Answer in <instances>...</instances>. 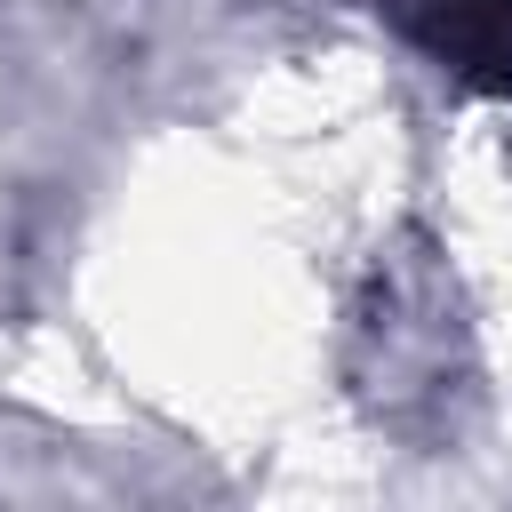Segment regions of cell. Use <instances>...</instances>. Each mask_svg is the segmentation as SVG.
I'll use <instances>...</instances> for the list:
<instances>
[{
    "mask_svg": "<svg viewBox=\"0 0 512 512\" xmlns=\"http://www.w3.org/2000/svg\"><path fill=\"white\" fill-rule=\"evenodd\" d=\"M392 24L480 96H512V0H384Z\"/></svg>",
    "mask_w": 512,
    "mask_h": 512,
    "instance_id": "1",
    "label": "cell"
}]
</instances>
